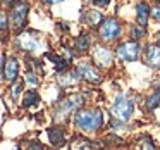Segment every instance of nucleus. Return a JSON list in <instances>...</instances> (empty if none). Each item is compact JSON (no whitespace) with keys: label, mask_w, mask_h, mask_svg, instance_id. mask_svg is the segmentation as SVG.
Segmentation results:
<instances>
[{"label":"nucleus","mask_w":160,"mask_h":150,"mask_svg":"<svg viewBox=\"0 0 160 150\" xmlns=\"http://www.w3.org/2000/svg\"><path fill=\"white\" fill-rule=\"evenodd\" d=\"M76 73L79 74V76L86 78L88 81H93V83H100V81H102L100 73H98V71L95 69V67L91 66L90 62H83V64H79V67H78Z\"/></svg>","instance_id":"obj_6"},{"label":"nucleus","mask_w":160,"mask_h":150,"mask_svg":"<svg viewBox=\"0 0 160 150\" xmlns=\"http://www.w3.org/2000/svg\"><path fill=\"white\" fill-rule=\"evenodd\" d=\"M45 2H52V4H55V2H62V0H45Z\"/></svg>","instance_id":"obj_26"},{"label":"nucleus","mask_w":160,"mask_h":150,"mask_svg":"<svg viewBox=\"0 0 160 150\" xmlns=\"http://www.w3.org/2000/svg\"><path fill=\"white\" fill-rule=\"evenodd\" d=\"M103 122L100 109H83L76 114V126L83 131H97Z\"/></svg>","instance_id":"obj_1"},{"label":"nucleus","mask_w":160,"mask_h":150,"mask_svg":"<svg viewBox=\"0 0 160 150\" xmlns=\"http://www.w3.org/2000/svg\"><path fill=\"white\" fill-rule=\"evenodd\" d=\"M86 21L90 23L91 26H95V24H98L100 21H103V16H102L100 12H97V11H90L86 14Z\"/></svg>","instance_id":"obj_14"},{"label":"nucleus","mask_w":160,"mask_h":150,"mask_svg":"<svg viewBox=\"0 0 160 150\" xmlns=\"http://www.w3.org/2000/svg\"><path fill=\"white\" fill-rule=\"evenodd\" d=\"M145 35V26H138V28H132L131 29V36L132 38H141V36Z\"/></svg>","instance_id":"obj_19"},{"label":"nucleus","mask_w":160,"mask_h":150,"mask_svg":"<svg viewBox=\"0 0 160 150\" xmlns=\"http://www.w3.org/2000/svg\"><path fill=\"white\" fill-rule=\"evenodd\" d=\"M136 14H138L139 26H146V21H148V16H150V5L146 2H139L138 7H136Z\"/></svg>","instance_id":"obj_12"},{"label":"nucleus","mask_w":160,"mask_h":150,"mask_svg":"<svg viewBox=\"0 0 160 150\" xmlns=\"http://www.w3.org/2000/svg\"><path fill=\"white\" fill-rule=\"evenodd\" d=\"M21 90H22V81H18V83L14 85V88H12V97L18 98V95L21 93Z\"/></svg>","instance_id":"obj_20"},{"label":"nucleus","mask_w":160,"mask_h":150,"mask_svg":"<svg viewBox=\"0 0 160 150\" xmlns=\"http://www.w3.org/2000/svg\"><path fill=\"white\" fill-rule=\"evenodd\" d=\"M48 138L52 142L53 147H62L66 143V133H64L62 128H50L48 129Z\"/></svg>","instance_id":"obj_9"},{"label":"nucleus","mask_w":160,"mask_h":150,"mask_svg":"<svg viewBox=\"0 0 160 150\" xmlns=\"http://www.w3.org/2000/svg\"><path fill=\"white\" fill-rule=\"evenodd\" d=\"M19 43L24 50H36L38 49V38L35 36V33H26V35H21L19 38Z\"/></svg>","instance_id":"obj_11"},{"label":"nucleus","mask_w":160,"mask_h":150,"mask_svg":"<svg viewBox=\"0 0 160 150\" xmlns=\"http://www.w3.org/2000/svg\"><path fill=\"white\" fill-rule=\"evenodd\" d=\"M157 40H158V43H160V31H158V35H157Z\"/></svg>","instance_id":"obj_27"},{"label":"nucleus","mask_w":160,"mask_h":150,"mask_svg":"<svg viewBox=\"0 0 160 150\" xmlns=\"http://www.w3.org/2000/svg\"><path fill=\"white\" fill-rule=\"evenodd\" d=\"M28 11H29L28 2H24V0H18V2H14L12 11H11V21H12V24H14L16 29H21L22 26L26 24Z\"/></svg>","instance_id":"obj_3"},{"label":"nucleus","mask_w":160,"mask_h":150,"mask_svg":"<svg viewBox=\"0 0 160 150\" xmlns=\"http://www.w3.org/2000/svg\"><path fill=\"white\" fill-rule=\"evenodd\" d=\"M18 73H19V64H18V60H16L14 57L7 59V62H5V66H4L5 80H7V81H14L16 78H18Z\"/></svg>","instance_id":"obj_7"},{"label":"nucleus","mask_w":160,"mask_h":150,"mask_svg":"<svg viewBox=\"0 0 160 150\" xmlns=\"http://www.w3.org/2000/svg\"><path fill=\"white\" fill-rule=\"evenodd\" d=\"M76 49H79L81 52H86L90 49V38H88V35H81L76 40Z\"/></svg>","instance_id":"obj_15"},{"label":"nucleus","mask_w":160,"mask_h":150,"mask_svg":"<svg viewBox=\"0 0 160 150\" xmlns=\"http://www.w3.org/2000/svg\"><path fill=\"white\" fill-rule=\"evenodd\" d=\"M145 62L152 67H160V47L152 45L148 47V52H146Z\"/></svg>","instance_id":"obj_8"},{"label":"nucleus","mask_w":160,"mask_h":150,"mask_svg":"<svg viewBox=\"0 0 160 150\" xmlns=\"http://www.w3.org/2000/svg\"><path fill=\"white\" fill-rule=\"evenodd\" d=\"M158 104H160V90H157V91H155V95H152V97H150L148 100H146V107H148L150 111H152V109H155Z\"/></svg>","instance_id":"obj_18"},{"label":"nucleus","mask_w":160,"mask_h":150,"mask_svg":"<svg viewBox=\"0 0 160 150\" xmlns=\"http://www.w3.org/2000/svg\"><path fill=\"white\" fill-rule=\"evenodd\" d=\"M121 33V26L115 19H105L100 26V36L103 40H114Z\"/></svg>","instance_id":"obj_5"},{"label":"nucleus","mask_w":160,"mask_h":150,"mask_svg":"<svg viewBox=\"0 0 160 150\" xmlns=\"http://www.w3.org/2000/svg\"><path fill=\"white\" fill-rule=\"evenodd\" d=\"M110 0H93V4L95 5H98V7H105V5L108 4Z\"/></svg>","instance_id":"obj_23"},{"label":"nucleus","mask_w":160,"mask_h":150,"mask_svg":"<svg viewBox=\"0 0 160 150\" xmlns=\"http://www.w3.org/2000/svg\"><path fill=\"white\" fill-rule=\"evenodd\" d=\"M71 150H93L90 142H84V140H76L71 147Z\"/></svg>","instance_id":"obj_17"},{"label":"nucleus","mask_w":160,"mask_h":150,"mask_svg":"<svg viewBox=\"0 0 160 150\" xmlns=\"http://www.w3.org/2000/svg\"><path fill=\"white\" fill-rule=\"evenodd\" d=\"M36 102H38V93L31 90V91H28V93H26L24 100H22V105H24V107H29V105H35Z\"/></svg>","instance_id":"obj_16"},{"label":"nucleus","mask_w":160,"mask_h":150,"mask_svg":"<svg viewBox=\"0 0 160 150\" xmlns=\"http://www.w3.org/2000/svg\"><path fill=\"white\" fill-rule=\"evenodd\" d=\"M134 112V100L129 95H119L112 105V114L121 121H128Z\"/></svg>","instance_id":"obj_2"},{"label":"nucleus","mask_w":160,"mask_h":150,"mask_svg":"<svg viewBox=\"0 0 160 150\" xmlns=\"http://www.w3.org/2000/svg\"><path fill=\"white\" fill-rule=\"evenodd\" d=\"M79 104H81V97H79V95H71V97H67L66 100L62 102L60 109L67 112V111H72V109H76Z\"/></svg>","instance_id":"obj_13"},{"label":"nucleus","mask_w":160,"mask_h":150,"mask_svg":"<svg viewBox=\"0 0 160 150\" xmlns=\"http://www.w3.org/2000/svg\"><path fill=\"white\" fill-rule=\"evenodd\" d=\"M117 55H119V59L126 60V62H132V60H136L139 55V45L136 42H132V40L122 43L117 49Z\"/></svg>","instance_id":"obj_4"},{"label":"nucleus","mask_w":160,"mask_h":150,"mask_svg":"<svg viewBox=\"0 0 160 150\" xmlns=\"http://www.w3.org/2000/svg\"><path fill=\"white\" fill-rule=\"evenodd\" d=\"M153 19H155V21H160V5L153 7Z\"/></svg>","instance_id":"obj_22"},{"label":"nucleus","mask_w":160,"mask_h":150,"mask_svg":"<svg viewBox=\"0 0 160 150\" xmlns=\"http://www.w3.org/2000/svg\"><path fill=\"white\" fill-rule=\"evenodd\" d=\"M29 150H45V148H43L40 143H31V145H29Z\"/></svg>","instance_id":"obj_25"},{"label":"nucleus","mask_w":160,"mask_h":150,"mask_svg":"<svg viewBox=\"0 0 160 150\" xmlns=\"http://www.w3.org/2000/svg\"><path fill=\"white\" fill-rule=\"evenodd\" d=\"M26 80H28V81H29V83H31V85H38V80H36V78H35V74H33V73H29Z\"/></svg>","instance_id":"obj_24"},{"label":"nucleus","mask_w":160,"mask_h":150,"mask_svg":"<svg viewBox=\"0 0 160 150\" xmlns=\"http://www.w3.org/2000/svg\"><path fill=\"white\" fill-rule=\"evenodd\" d=\"M0 29H7V16L0 11Z\"/></svg>","instance_id":"obj_21"},{"label":"nucleus","mask_w":160,"mask_h":150,"mask_svg":"<svg viewBox=\"0 0 160 150\" xmlns=\"http://www.w3.org/2000/svg\"><path fill=\"white\" fill-rule=\"evenodd\" d=\"M93 57H95V62L102 64V66H110V62H112V54L105 47H97Z\"/></svg>","instance_id":"obj_10"}]
</instances>
